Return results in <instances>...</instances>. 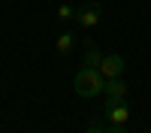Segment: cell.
<instances>
[{
    "label": "cell",
    "instance_id": "obj_1",
    "mask_svg": "<svg viewBox=\"0 0 151 133\" xmlns=\"http://www.w3.org/2000/svg\"><path fill=\"white\" fill-rule=\"evenodd\" d=\"M103 88H106V79L97 67H82L73 79V91L79 97H88V100L91 97H103Z\"/></svg>",
    "mask_w": 151,
    "mask_h": 133
},
{
    "label": "cell",
    "instance_id": "obj_2",
    "mask_svg": "<svg viewBox=\"0 0 151 133\" xmlns=\"http://www.w3.org/2000/svg\"><path fill=\"white\" fill-rule=\"evenodd\" d=\"M103 118L109 121V124H115V127H127L133 112H130L127 100H106L103 103Z\"/></svg>",
    "mask_w": 151,
    "mask_h": 133
},
{
    "label": "cell",
    "instance_id": "obj_3",
    "mask_svg": "<svg viewBox=\"0 0 151 133\" xmlns=\"http://www.w3.org/2000/svg\"><path fill=\"white\" fill-rule=\"evenodd\" d=\"M100 21H103V9H100V3H91V6H79V9H76V24H79L82 30H94Z\"/></svg>",
    "mask_w": 151,
    "mask_h": 133
},
{
    "label": "cell",
    "instance_id": "obj_4",
    "mask_svg": "<svg viewBox=\"0 0 151 133\" xmlns=\"http://www.w3.org/2000/svg\"><path fill=\"white\" fill-rule=\"evenodd\" d=\"M124 70H127V60H124L121 55H106L103 64H100L103 79H118V76H124Z\"/></svg>",
    "mask_w": 151,
    "mask_h": 133
},
{
    "label": "cell",
    "instance_id": "obj_5",
    "mask_svg": "<svg viewBox=\"0 0 151 133\" xmlns=\"http://www.w3.org/2000/svg\"><path fill=\"white\" fill-rule=\"evenodd\" d=\"M103 97H106V100H124V97H127V82H124L121 76L118 79H106Z\"/></svg>",
    "mask_w": 151,
    "mask_h": 133
},
{
    "label": "cell",
    "instance_id": "obj_6",
    "mask_svg": "<svg viewBox=\"0 0 151 133\" xmlns=\"http://www.w3.org/2000/svg\"><path fill=\"white\" fill-rule=\"evenodd\" d=\"M103 58H106V52H100L94 42H85V48H82V67H97L100 70Z\"/></svg>",
    "mask_w": 151,
    "mask_h": 133
},
{
    "label": "cell",
    "instance_id": "obj_7",
    "mask_svg": "<svg viewBox=\"0 0 151 133\" xmlns=\"http://www.w3.org/2000/svg\"><path fill=\"white\" fill-rule=\"evenodd\" d=\"M55 48H58L60 55H70L73 48H76V36H73L70 30H64V33H60L58 40H55Z\"/></svg>",
    "mask_w": 151,
    "mask_h": 133
},
{
    "label": "cell",
    "instance_id": "obj_8",
    "mask_svg": "<svg viewBox=\"0 0 151 133\" xmlns=\"http://www.w3.org/2000/svg\"><path fill=\"white\" fill-rule=\"evenodd\" d=\"M58 18H60V21H73V18H76V9L67 6V3H60V6H58Z\"/></svg>",
    "mask_w": 151,
    "mask_h": 133
},
{
    "label": "cell",
    "instance_id": "obj_9",
    "mask_svg": "<svg viewBox=\"0 0 151 133\" xmlns=\"http://www.w3.org/2000/svg\"><path fill=\"white\" fill-rule=\"evenodd\" d=\"M103 130H106V127H103V118H94L91 124L85 127V133H103Z\"/></svg>",
    "mask_w": 151,
    "mask_h": 133
},
{
    "label": "cell",
    "instance_id": "obj_10",
    "mask_svg": "<svg viewBox=\"0 0 151 133\" xmlns=\"http://www.w3.org/2000/svg\"><path fill=\"white\" fill-rule=\"evenodd\" d=\"M103 133H127V130H124V127H115V124H112V127H106Z\"/></svg>",
    "mask_w": 151,
    "mask_h": 133
}]
</instances>
